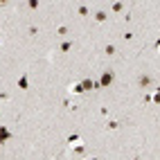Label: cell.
<instances>
[{"instance_id":"obj_1","label":"cell","mask_w":160,"mask_h":160,"mask_svg":"<svg viewBox=\"0 0 160 160\" xmlns=\"http://www.w3.org/2000/svg\"><path fill=\"white\" fill-rule=\"evenodd\" d=\"M113 79H115V74H113L111 70H106L104 74H101V79H99V83H95L97 88H108L111 83H113Z\"/></svg>"},{"instance_id":"obj_2","label":"cell","mask_w":160,"mask_h":160,"mask_svg":"<svg viewBox=\"0 0 160 160\" xmlns=\"http://www.w3.org/2000/svg\"><path fill=\"white\" fill-rule=\"evenodd\" d=\"M9 138H12V131H9L7 126H2V124H0V144H2V142H7Z\"/></svg>"},{"instance_id":"obj_3","label":"cell","mask_w":160,"mask_h":160,"mask_svg":"<svg viewBox=\"0 0 160 160\" xmlns=\"http://www.w3.org/2000/svg\"><path fill=\"white\" fill-rule=\"evenodd\" d=\"M81 88L83 90H90V88H95V83H92L90 79H86V81H81Z\"/></svg>"},{"instance_id":"obj_4","label":"cell","mask_w":160,"mask_h":160,"mask_svg":"<svg viewBox=\"0 0 160 160\" xmlns=\"http://www.w3.org/2000/svg\"><path fill=\"white\" fill-rule=\"evenodd\" d=\"M18 86L25 90V88H27V77H21V79H18Z\"/></svg>"},{"instance_id":"obj_5","label":"cell","mask_w":160,"mask_h":160,"mask_svg":"<svg viewBox=\"0 0 160 160\" xmlns=\"http://www.w3.org/2000/svg\"><path fill=\"white\" fill-rule=\"evenodd\" d=\"M70 48H72V43H63V45H61V48H59V50H61V52H68Z\"/></svg>"},{"instance_id":"obj_6","label":"cell","mask_w":160,"mask_h":160,"mask_svg":"<svg viewBox=\"0 0 160 160\" xmlns=\"http://www.w3.org/2000/svg\"><path fill=\"white\" fill-rule=\"evenodd\" d=\"M68 142H70V144H74V142H79V135H77V133H74V135H70V138H68Z\"/></svg>"},{"instance_id":"obj_7","label":"cell","mask_w":160,"mask_h":160,"mask_svg":"<svg viewBox=\"0 0 160 160\" xmlns=\"http://www.w3.org/2000/svg\"><path fill=\"white\" fill-rule=\"evenodd\" d=\"M95 18L101 23V21H106V14H104V12H97V16H95Z\"/></svg>"},{"instance_id":"obj_8","label":"cell","mask_w":160,"mask_h":160,"mask_svg":"<svg viewBox=\"0 0 160 160\" xmlns=\"http://www.w3.org/2000/svg\"><path fill=\"white\" fill-rule=\"evenodd\" d=\"M72 92H77V95H79V92H83V88H81V83H77V86H72Z\"/></svg>"},{"instance_id":"obj_9","label":"cell","mask_w":160,"mask_h":160,"mask_svg":"<svg viewBox=\"0 0 160 160\" xmlns=\"http://www.w3.org/2000/svg\"><path fill=\"white\" fill-rule=\"evenodd\" d=\"M140 83H142V86H149V83H151V79H149V77H142V79H140Z\"/></svg>"},{"instance_id":"obj_10","label":"cell","mask_w":160,"mask_h":160,"mask_svg":"<svg viewBox=\"0 0 160 160\" xmlns=\"http://www.w3.org/2000/svg\"><path fill=\"white\" fill-rule=\"evenodd\" d=\"M39 5H41L39 0H30V7H32V9H36V7H39Z\"/></svg>"},{"instance_id":"obj_11","label":"cell","mask_w":160,"mask_h":160,"mask_svg":"<svg viewBox=\"0 0 160 160\" xmlns=\"http://www.w3.org/2000/svg\"><path fill=\"white\" fill-rule=\"evenodd\" d=\"M135 160H140V158H135Z\"/></svg>"}]
</instances>
